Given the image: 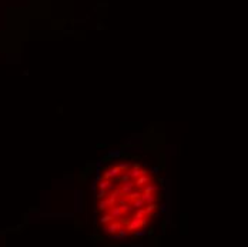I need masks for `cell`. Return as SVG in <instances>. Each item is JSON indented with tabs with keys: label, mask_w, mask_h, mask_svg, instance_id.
<instances>
[{
	"label": "cell",
	"mask_w": 248,
	"mask_h": 247,
	"mask_svg": "<svg viewBox=\"0 0 248 247\" xmlns=\"http://www.w3.org/2000/svg\"><path fill=\"white\" fill-rule=\"evenodd\" d=\"M158 209H160V210H161V211H163V213H164V211L167 210V206H165V204H161V206H158Z\"/></svg>",
	"instance_id": "obj_19"
},
{
	"label": "cell",
	"mask_w": 248,
	"mask_h": 247,
	"mask_svg": "<svg viewBox=\"0 0 248 247\" xmlns=\"http://www.w3.org/2000/svg\"><path fill=\"white\" fill-rule=\"evenodd\" d=\"M118 154H120V153H118V151H113V153L110 154V156H111V157H117Z\"/></svg>",
	"instance_id": "obj_21"
},
{
	"label": "cell",
	"mask_w": 248,
	"mask_h": 247,
	"mask_svg": "<svg viewBox=\"0 0 248 247\" xmlns=\"http://www.w3.org/2000/svg\"><path fill=\"white\" fill-rule=\"evenodd\" d=\"M98 189H106L107 191L110 190H114L116 187H114V184H113L111 182H110V179H101V182L98 183Z\"/></svg>",
	"instance_id": "obj_7"
},
{
	"label": "cell",
	"mask_w": 248,
	"mask_h": 247,
	"mask_svg": "<svg viewBox=\"0 0 248 247\" xmlns=\"http://www.w3.org/2000/svg\"><path fill=\"white\" fill-rule=\"evenodd\" d=\"M110 214L113 216V219H120L123 214H124V211H123L121 206H111V210H110Z\"/></svg>",
	"instance_id": "obj_6"
},
{
	"label": "cell",
	"mask_w": 248,
	"mask_h": 247,
	"mask_svg": "<svg viewBox=\"0 0 248 247\" xmlns=\"http://www.w3.org/2000/svg\"><path fill=\"white\" fill-rule=\"evenodd\" d=\"M144 209L147 214H153V213H155V210L158 209V206H157V203H150V204H145Z\"/></svg>",
	"instance_id": "obj_11"
},
{
	"label": "cell",
	"mask_w": 248,
	"mask_h": 247,
	"mask_svg": "<svg viewBox=\"0 0 248 247\" xmlns=\"http://www.w3.org/2000/svg\"><path fill=\"white\" fill-rule=\"evenodd\" d=\"M118 169L121 170V172H124V170H127V169L130 167V164H127V163H123V164H117Z\"/></svg>",
	"instance_id": "obj_18"
},
{
	"label": "cell",
	"mask_w": 248,
	"mask_h": 247,
	"mask_svg": "<svg viewBox=\"0 0 248 247\" xmlns=\"http://www.w3.org/2000/svg\"><path fill=\"white\" fill-rule=\"evenodd\" d=\"M158 172H160V169H158V167L151 169V173H154V174H158Z\"/></svg>",
	"instance_id": "obj_20"
},
{
	"label": "cell",
	"mask_w": 248,
	"mask_h": 247,
	"mask_svg": "<svg viewBox=\"0 0 248 247\" xmlns=\"http://www.w3.org/2000/svg\"><path fill=\"white\" fill-rule=\"evenodd\" d=\"M148 182H150V176H147V174H141L140 177L136 179V182H134V186H136V187L145 186V184H147Z\"/></svg>",
	"instance_id": "obj_8"
},
{
	"label": "cell",
	"mask_w": 248,
	"mask_h": 247,
	"mask_svg": "<svg viewBox=\"0 0 248 247\" xmlns=\"http://www.w3.org/2000/svg\"><path fill=\"white\" fill-rule=\"evenodd\" d=\"M136 216H137V217H140V219L145 217V216H147V213H145V209H144V207H141V209H137Z\"/></svg>",
	"instance_id": "obj_15"
},
{
	"label": "cell",
	"mask_w": 248,
	"mask_h": 247,
	"mask_svg": "<svg viewBox=\"0 0 248 247\" xmlns=\"http://www.w3.org/2000/svg\"><path fill=\"white\" fill-rule=\"evenodd\" d=\"M121 173V170L118 169V166H114V167L108 169L107 172L103 174V179H117V176Z\"/></svg>",
	"instance_id": "obj_3"
},
{
	"label": "cell",
	"mask_w": 248,
	"mask_h": 247,
	"mask_svg": "<svg viewBox=\"0 0 248 247\" xmlns=\"http://www.w3.org/2000/svg\"><path fill=\"white\" fill-rule=\"evenodd\" d=\"M133 203H131V206H133V209H141V207H145V201L141 199V197H138V199H134V200H131Z\"/></svg>",
	"instance_id": "obj_9"
},
{
	"label": "cell",
	"mask_w": 248,
	"mask_h": 247,
	"mask_svg": "<svg viewBox=\"0 0 248 247\" xmlns=\"http://www.w3.org/2000/svg\"><path fill=\"white\" fill-rule=\"evenodd\" d=\"M118 228H121V223L120 221H110L108 223V226H104L103 227V231L106 234H113V233H116V231H118Z\"/></svg>",
	"instance_id": "obj_1"
},
{
	"label": "cell",
	"mask_w": 248,
	"mask_h": 247,
	"mask_svg": "<svg viewBox=\"0 0 248 247\" xmlns=\"http://www.w3.org/2000/svg\"><path fill=\"white\" fill-rule=\"evenodd\" d=\"M133 189H134V179H130V180L121 183V187H120V190H121V193L124 196L130 194L131 191H133Z\"/></svg>",
	"instance_id": "obj_2"
},
{
	"label": "cell",
	"mask_w": 248,
	"mask_h": 247,
	"mask_svg": "<svg viewBox=\"0 0 248 247\" xmlns=\"http://www.w3.org/2000/svg\"><path fill=\"white\" fill-rule=\"evenodd\" d=\"M113 203L108 199H101V201L98 203V210H106L107 207H111Z\"/></svg>",
	"instance_id": "obj_10"
},
{
	"label": "cell",
	"mask_w": 248,
	"mask_h": 247,
	"mask_svg": "<svg viewBox=\"0 0 248 247\" xmlns=\"http://www.w3.org/2000/svg\"><path fill=\"white\" fill-rule=\"evenodd\" d=\"M111 220H113V216L110 214V213H108V214H104L103 217L100 219V221H101V223H103V224H107V223H110Z\"/></svg>",
	"instance_id": "obj_14"
},
{
	"label": "cell",
	"mask_w": 248,
	"mask_h": 247,
	"mask_svg": "<svg viewBox=\"0 0 248 247\" xmlns=\"http://www.w3.org/2000/svg\"><path fill=\"white\" fill-rule=\"evenodd\" d=\"M138 197H141V191L133 190L130 194H127V200H134V199H138Z\"/></svg>",
	"instance_id": "obj_12"
},
{
	"label": "cell",
	"mask_w": 248,
	"mask_h": 247,
	"mask_svg": "<svg viewBox=\"0 0 248 247\" xmlns=\"http://www.w3.org/2000/svg\"><path fill=\"white\" fill-rule=\"evenodd\" d=\"M138 230H140V231H137V230H134V234H136L137 237H143V236H145V234H147V230H145V227H144V230L138 227Z\"/></svg>",
	"instance_id": "obj_17"
},
{
	"label": "cell",
	"mask_w": 248,
	"mask_h": 247,
	"mask_svg": "<svg viewBox=\"0 0 248 247\" xmlns=\"http://www.w3.org/2000/svg\"><path fill=\"white\" fill-rule=\"evenodd\" d=\"M144 191H148V193H155V191H158V186H155V184H148V186H144Z\"/></svg>",
	"instance_id": "obj_13"
},
{
	"label": "cell",
	"mask_w": 248,
	"mask_h": 247,
	"mask_svg": "<svg viewBox=\"0 0 248 247\" xmlns=\"http://www.w3.org/2000/svg\"><path fill=\"white\" fill-rule=\"evenodd\" d=\"M140 221L141 219L140 217H137V216H134L133 219L128 220V224H127V228L130 230V231H134V230H137V228L140 227Z\"/></svg>",
	"instance_id": "obj_5"
},
{
	"label": "cell",
	"mask_w": 248,
	"mask_h": 247,
	"mask_svg": "<svg viewBox=\"0 0 248 247\" xmlns=\"http://www.w3.org/2000/svg\"><path fill=\"white\" fill-rule=\"evenodd\" d=\"M106 194H107V190H106V189H100V190L97 191L96 197H97V199H104V197H106Z\"/></svg>",
	"instance_id": "obj_16"
},
{
	"label": "cell",
	"mask_w": 248,
	"mask_h": 247,
	"mask_svg": "<svg viewBox=\"0 0 248 247\" xmlns=\"http://www.w3.org/2000/svg\"><path fill=\"white\" fill-rule=\"evenodd\" d=\"M141 199L145 201V204H150V203H155L157 201L155 193H148V191H143L141 193Z\"/></svg>",
	"instance_id": "obj_4"
}]
</instances>
